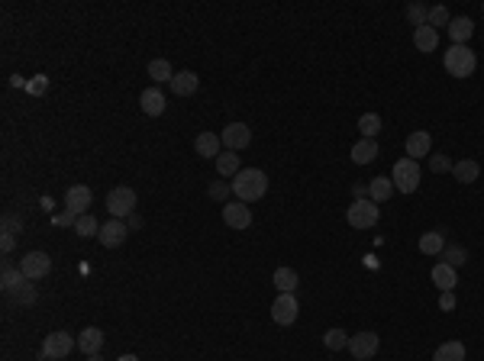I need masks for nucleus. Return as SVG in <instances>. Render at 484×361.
I'll return each instance as SVG.
<instances>
[{"instance_id":"obj_5","label":"nucleus","mask_w":484,"mask_h":361,"mask_svg":"<svg viewBox=\"0 0 484 361\" xmlns=\"http://www.w3.org/2000/svg\"><path fill=\"white\" fill-rule=\"evenodd\" d=\"M71 349H78V339H71V333H52L46 335L39 355H42V361H62L71 355Z\"/></svg>"},{"instance_id":"obj_20","label":"nucleus","mask_w":484,"mask_h":361,"mask_svg":"<svg viewBox=\"0 0 484 361\" xmlns=\"http://www.w3.org/2000/svg\"><path fill=\"white\" fill-rule=\"evenodd\" d=\"M26 284H29V278L23 274V271L3 265V274H0V288H3V294H19Z\"/></svg>"},{"instance_id":"obj_25","label":"nucleus","mask_w":484,"mask_h":361,"mask_svg":"<svg viewBox=\"0 0 484 361\" xmlns=\"http://www.w3.org/2000/svg\"><path fill=\"white\" fill-rule=\"evenodd\" d=\"M374 158H378V142L374 139H358L352 146V161L355 165H372Z\"/></svg>"},{"instance_id":"obj_4","label":"nucleus","mask_w":484,"mask_h":361,"mask_svg":"<svg viewBox=\"0 0 484 361\" xmlns=\"http://www.w3.org/2000/svg\"><path fill=\"white\" fill-rule=\"evenodd\" d=\"M107 210H110L113 220H126V216L136 213V191L132 187H113L107 194Z\"/></svg>"},{"instance_id":"obj_18","label":"nucleus","mask_w":484,"mask_h":361,"mask_svg":"<svg viewBox=\"0 0 484 361\" xmlns=\"http://www.w3.org/2000/svg\"><path fill=\"white\" fill-rule=\"evenodd\" d=\"M449 39H452V46H465L468 39H472V33H475V23L468 17H456L452 23H449Z\"/></svg>"},{"instance_id":"obj_15","label":"nucleus","mask_w":484,"mask_h":361,"mask_svg":"<svg viewBox=\"0 0 484 361\" xmlns=\"http://www.w3.org/2000/svg\"><path fill=\"white\" fill-rule=\"evenodd\" d=\"M139 107H142V113L146 116H162L165 113V94L159 91V87H146V91L139 94Z\"/></svg>"},{"instance_id":"obj_23","label":"nucleus","mask_w":484,"mask_h":361,"mask_svg":"<svg viewBox=\"0 0 484 361\" xmlns=\"http://www.w3.org/2000/svg\"><path fill=\"white\" fill-rule=\"evenodd\" d=\"M78 349H81L84 355H101V349H103V333H101V329H94V326H87V329L78 335Z\"/></svg>"},{"instance_id":"obj_17","label":"nucleus","mask_w":484,"mask_h":361,"mask_svg":"<svg viewBox=\"0 0 484 361\" xmlns=\"http://www.w3.org/2000/svg\"><path fill=\"white\" fill-rule=\"evenodd\" d=\"M194 148H197V155L200 158H214L216 161V155L223 152V142H220L216 132H200V136L194 139Z\"/></svg>"},{"instance_id":"obj_19","label":"nucleus","mask_w":484,"mask_h":361,"mask_svg":"<svg viewBox=\"0 0 484 361\" xmlns=\"http://www.w3.org/2000/svg\"><path fill=\"white\" fill-rule=\"evenodd\" d=\"M478 175H481V165H478L475 158H462L452 165V177H456L458 184H475Z\"/></svg>"},{"instance_id":"obj_14","label":"nucleus","mask_w":484,"mask_h":361,"mask_svg":"<svg viewBox=\"0 0 484 361\" xmlns=\"http://www.w3.org/2000/svg\"><path fill=\"white\" fill-rule=\"evenodd\" d=\"M429 152H433V136H429L426 130L410 132V136H407V158L420 161V158H426Z\"/></svg>"},{"instance_id":"obj_42","label":"nucleus","mask_w":484,"mask_h":361,"mask_svg":"<svg viewBox=\"0 0 484 361\" xmlns=\"http://www.w3.org/2000/svg\"><path fill=\"white\" fill-rule=\"evenodd\" d=\"M433 171H452V161H449L446 155H433Z\"/></svg>"},{"instance_id":"obj_31","label":"nucleus","mask_w":484,"mask_h":361,"mask_svg":"<svg viewBox=\"0 0 484 361\" xmlns=\"http://www.w3.org/2000/svg\"><path fill=\"white\" fill-rule=\"evenodd\" d=\"M358 132H362V139H374L381 132V116L378 113H365L362 120H358Z\"/></svg>"},{"instance_id":"obj_9","label":"nucleus","mask_w":484,"mask_h":361,"mask_svg":"<svg viewBox=\"0 0 484 361\" xmlns=\"http://www.w3.org/2000/svg\"><path fill=\"white\" fill-rule=\"evenodd\" d=\"M220 142H223L226 152H239L252 142V130L245 123H226V130L220 132Z\"/></svg>"},{"instance_id":"obj_28","label":"nucleus","mask_w":484,"mask_h":361,"mask_svg":"<svg viewBox=\"0 0 484 361\" xmlns=\"http://www.w3.org/2000/svg\"><path fill=\"white\" fill-rule=\"evenodd\" d=\"M433 361H465V345L452 339V342H442L433 355Z\"/></svg>"},{"instance_id":"obj_39","label":"nucleus","mask_w":484,"mask_h":361,"mask_svg":"<svg viewBox=\"0 0 484 361\" xmlns=\"http://www.w3.org/2000/svg\"><path fill=\"white\" fill-rule=\"evenodd\" d=\"M17 300H19L23 306H33V303H36V288H33V284H26V288L17 294Z\"/></svg>"},{"instance_id":"obj_41","label":"nucleus","mask_w":484,"mask_h":361,"mask_svg":"<svg viewBox=\"0 0 484 361\" xmlns=\"http://www.w3.org/2000/svg\"><path fill=\"white\" fill-rule=\"evenodd\" d=\"M439 310H456V290H446V294L439 297Z\"/></svg>"},{"instance_id":"obj_46","label":"nucleus","mask_w":484,"mask_h":361,"mask_svg":"<svg viewBox=\"0 0 484 361\" xmlns=\"http://www.w3.org/2000/svg\"><path fill=\"white\" fill-rule=\"evenodd\" d=\"M10 84H13V87H23V91H26V81H23L19 74H13V78H10Z\"/></svg>"},{"instance_id":"obj_1","label":"nucleus","mask_w":484,"mask_h":361,"mask_svg":"<svg viewBox=\"0 0 484 361\" xmlns=\"http://www.w3.org/2000/svg\"><path fill=\"white\" fill-rule=\"evenodd\" d=\"M268 191V175L261 168H242L239 175L233 177V194L239 197L242 204H255L261 200Z\"/></svg>"},{"instance_id":"obj_29","label":"nucleus","mask_w":484,"mask_h":361,"mask_svg":"<svg viewBox=\"0 0 484 361\" xmlns=\"http://www.w3.org/2000/svg\"><path fill=\"white\" fill-rule=\"evenodd\" d=\"M216 171H220L223 177H236L242 171L239 155H233V152H220V155H216Z\"/></svg>"},{"instance_id":"obj_11","label":"nucleus","mask_w":484,"mask_h":361,"mask_svg":"<svg viewBox=\"0 0 484 361\" xmlns=\"http://www.w3.org/2000/svg\"><path fill=\"white\" fill-rule=\"evenodd\" d=\"M297 297L294 294H278V300L271 303V319L278 326H291L294 319H297Z\"/></svg>"},{"instance_id":"obj_30","label":"nucleus","mask_w":484,"mask_h":361,"mask_svg":"<svg viewBox=\"0 0 484 361\" xmlns=\"http://www.w3.org/2000/svg\"><path fill=\"white\" fill-rule=\"evenodd\" d=\"M149 78L155 84H165V81L175 78V71H171V65H168L165 58H152V62H149Z\"/></svg>"},{"instance_id":"obj_33","label":"nucleus","mask_w":484,"mask_h":361,"mask_svg":"<svg viewBox=\"0 0 484 361\" xmlns=\"http://www.w3.org/2000/svg\"><path fill=\"white\" fill-rule=\"evenodd\" d=\"M439 258L446 261V265H452V268H462V265L468 261V249H462V245H446Z\"/></svg>"},{"instance_id":"obj_49","label":"nucleus","mask_w":484,"mask_h":361,"mask_svg":"<svg viewBox=\"0 0 484 361\" xmlns=\"http://www.w3.org/2000/svg\"><path fill=\"white\" fill-rule=\"evenodd\" d=\"M481 10H484V3H481Z\"/></svg>"},{"instance_id":"obj_32","label":"nucleus","mask_w":484,"mask_h":361,"mask_svg":"<svg viewBox=\"0 0 484 361\" xmlns=\"http://www.w3.org/2000/svg\"><path fill=\"white\" fill-rule=\"evenodd\" d=\"M323 345L329 352H339V349H349V333L345 329H326Z\"/></svg>"},{"instance_id":"obj_8","label":"nucleus","mask_w":484,"mask_h":361,"mask_svg":"<svg viewBox=\"0 0 484 361\" xmlns=\"http://www.w3.org/2000/svg\"><path fill=\"white\" fill-rule=\"evenodd\" d=\"M126 236H130V226H126V220H107L101 226V232H97V242H101L103 249H116V245H123V242H126Z\"/></svg>"},{"instance_id":"obj_35","label":"nucleus","mask_w":484,"mask_h":361,"mask_svg":"<svg viewBox=\"0 0 484 361\" xmlns=\"http://www.w3.org/2000/svg\"><path fill=\"white\" fill-rule=\"evenodd\" d=\"M407 19L417 29L426 26V23H429V7H426V3H410V7H407Z\"/></svg>"},{"instance_id":"obj_36","label":"nucleus","mask_w":484,"mask_h":361,"mask_svg":"<svg viewBox=\"0 0 484 361\" xmlns=\"http://www.w3.org/2000/svg\"><path fill=\"white\" fill-rule=\"evenodd\" d=\"M449 23H452V17H449L446 7H429V23H426V26H433L439 33V26L449 29Z\"/></svg>"},{"instance_id":"obj_6","label":"nucleus","mask_w":484,"mask_h":361,"mask_svg":"<svg viewBox=\"0 0 484 361\" xmlns=\"http://www.w3.org/2000/svg\"><path fill=\"white\" fill-rule=\"evenodd\" d=\"M378 216H381V210H378V204L374 200H355L349 210H345V220H349V226H355V229H372L374 222H378Z\"/></svg>"},{"instance_id":"obj_7","label":"nucleus","mask_w":484,"mask_h":361,"mask_svg":"<svg viewBox=\"0 0 484 361\" xmlns=\"http://www.w3.org/2000/svg\"><path fill=\"white\" fill-rule=\"evenodd\" d=\"M19 271H23L29 281H39L52 271V258H49L46 252H26V255L19 258Z\"/></svg>"},{"instance_id":"obj_24","label":"nucleus","mask_w":484,"mask_h":361,"mask_svg":"<svg viewBox=\"0 0 484 361\" xmlns=\"http://www.w3.org/2000/svg\"><path fill=\"white\" fill-rule=\"evenodd\" d=\"M171 87H175L178 97H191V94L200 87V78H197L194 71H178L175 78H171Z\"/></svg>"},{"instance_id":"obj_44","label":"nucleus","mask_w":484,"mask_h":361,"mask_svg":"<svg viewBox=\"0 0 484 361\" xmlns=\"http://www.w3.org/2000/svg\"><path fill=\"white\" fill-rule=\"evenodd\" d=\"M19 226H17V220L13 216H3V232H17Z\"/></svg>"},{"instance_id":"obj_21","label":"nucleus","mask_w":484,"mask_h":361,"mask_svg":"<svg viewBox=\"0 0 484 361\" xmlns=\"http://www.w3.org/2000/svg\"><path fill=\"white\" fill-rule=\"evenodd\" d=\"M442 249H446V232L442 229H433V232H423V236H420V252H423V255H433V258H436V255H442Z\"/></svg>"},{"instance_id":"obj_34","label":"nucleus","mask_w":484,"mask_h":361,"mask_svg":"<svg viewBox=\"0 0 484 361\" xmlns=\"http://www.w3.org/2000/svg\"><path fill=\"white\" fill-rule=\"evenodd\" d=\"M75 232L81 236V239H91V236H97V232H101V226H97V220H94L91 213H84V216H78Z\"/></svg>"},{"instance_id":"obj_12","label":"nucleus","mask_w":484,"mask_h":361,"mask_svg":"<svg viewBox=\"0 0 484 361\" xmlns=\"http://www.w3.org/2000/svg\"><path fill=\"white\" fill-rule=\"evenodd\" d=\"M223 222L230 226V229H249L252 226V210L249 204H242V200H230V204H223Z\"/></svg>"},{"instance_id":"obj_38","label":"nucleus","mask_w":484,"mask_h":361,"mask_svg":"<svg viewBox=\"0 0 484 361\" xmlns=\"http://www.w3.org/2000/svg\"><path fill=\"white\" fill-rule=\"evenodd\" d=\"M230 191H233V184H223V181L210 184V197H214V200H223V204H230V200H226V194H230Z\"/></svg>"},{"instance_id":"obj_26","label":"nucleus","mask_w":484,"mask_h":361,"mask_svg":"<svg viewBox=\"0 0 484 361\" xmlns=\"http://www.w3.org/2000/svg\"><path fill=\"white\" fill-rule=\"evenodd\" d=\"M391 194H394V181H391V177H372V181H368V200L384 204Z\"/></svg>"},{"instance_id":"obj_10","label":"nucleus","mask_w":484,"mask_h":361,"mask_svg":"<svg viewBox=\"0 0 484 361\" xmlns=\"http://www.w3.org/2000/svg\"><path fill=\"white\" fill-rule=\"evenodd\" d=\"M378 345H381V339L374 333H355L349 335V352H352L355 361H368L374 352H378Z\"/></svg>"},{"instance_id":"obj_43","label":"nucleus","mask_w":484,"mask_h":361,"mask_svg":"<svg viewBox=\"0 0 484 361\" xmlns=\"http://www.w3.org/2000/svg\"><path fill=\"white\" fill-rule=\"evenodd\" d=\"M352 194H355V200H365V197H368V184H355Z\"/></svg>"},{"instance_id":"obj_47","label":"nucleus","mask_w":484,"mask_h":361,"mask_svg":"<svg viewBox=\"0 0 484 361\" xmlns=\"http://www.w3.org/2000/svg\"><path fill=\"white\" fill-rule=\"evenodd\" d=\"M120 361H139L136 355H120Z\"/></svg>"},{"instance_id":"obj_3","label":"nucleus","mask_w":484,"mask_h":361,"mask_svg":"<svg viewBox=\"0 0 484 361\" xmlns=\"http://www.w3.org/2000/svg\"><path fill=\"white\" fill-rule=\"evenodd\" d=\"M391 181H394V191H401V194H413L420 187V161L404 155L401 161H394L391 168Z\"/></svg>"},{"instance_id":"obj_45","label":"nucleus","mask_w":484,"mask_h":361,"mask_svg":"<svg viewBox=\"0 0 484 361\" xmlns=\"http://www.w3.org/2000/svg\"><path fill=\"white\" fill-rule=\"evenodd\" d=\"M126 226H130V229H139V226H142V216H136V213H132V216H130V222H126Z\"/></svg>"},{"instance_id":"obj_40","label":"nucleus","mask_w":484,"mask_h":361,"mask_svg":"<svg viewBox=\"0 0 484 361\" xmlns=\"http://www.w3.org/2000/svg\"><path fill=\"white\" fill-rule=\"evenodd\" d=\"M13 245H17V236H13V232H3V236H0V252H3V255H10V252H13Z\"/></svg>"},{"instance_id":"obj_2","label":"nucleus","mask_w":484,"mask_h":361,"mask_svg":"<svg viewBox=\"0 0 484 361\" xmlns=\"http://www.w3.org/2000/svg\"><path fill=\"white\" fill-rule=\"evenodd\" d=\"M442 65H446V71L452 74V78H472V74H475L478 58H475V52H472L468 46H452L446 52V58H442Z\"/></svg>"},{"instance_id":"obj_37","label":"nucleus","mask_w":484,"mask_h":361,"mask_svg":"<svg viewBox=\"0 0 484 361\" xmlns=\"http://www.w3.org/2000/svg\"><path fill=\"white\" fill-rule=\"evenodd\" d=\"M46 91H49V78H46V74H36V78H29V81H26V94H29V97H42Z\"/></svg>"},{"instance_id":"obj_27","label":"nucleus","mask_w":484,"mask_h":361,"mask_svg":"<svg viewBox=\"0 0 484 361\" xmlns=\"http://www.w3.org/2000/svg\"><path fill=\"white\" fill-rule=\"evenodd\" d=\"M413 46L420 49V52H436L439 46V33L433 26H420L413 29Z\"/></svg>"},{"instance_id":"obj_48","label":"nucleus","mask_w":484,"mask_h":361,"mask_svg":"<svg viewBox=\"0 0 484 361\" xmlns=\"http://www.w3.org/2000/svg\"><path fill=\"white\" fill-rule=\"evenodd\" d=\"M87 361H103V358H101V355H87Z\"/></svg>"},{"instance_id":"obj_22","label":"nucleus","mask_w":484,"mask_h":361,"mask_svg":"<svg viewBox=\"0 0 484 361\" xmlns=\"http://www.w3.org/2000/svg\"><path fill=\"white\" fill-rule=\"evenodd\" d=\"M271 284H275L278 294H294L297 284H300V278H297V271L294 268H278L275 274H271Z\"/></svg>"},{"instance_id":"obj_13","label":"nucleus","mask_w":484,"mask_h":361,"mask_svg":"<svg viewBox=\"0 0 484 361\" xmlns=\"http://www.w3.org/2000/svg\"><path fill=\"white\" fill-rule=\"evenodd\" d=\"M94 194H91V187L87 184H75V187H68V194H65V210L71 216H84L87 213V206H91Z\"/></svg>"},{"instance_id":"obj_16","label":"nucleus","mask_w":484,"mask_h":361,"mask_svg":"<svg viewBox=\"0 0 484 361\" xmlns=\"http://www.w3.org/2000/svg\"><path fill=\"white\" fill-rule=\"evenodd\" d=\"M429 278H433V284H436V288L442 290V294H446V290H456V284H458V271L452 268V265H446V261H436V265H433V274H429Z\"/></svg>"}]
</instances>
